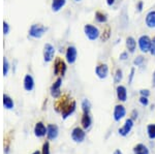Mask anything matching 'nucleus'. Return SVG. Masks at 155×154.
Masks as SVG:
<instances>
[{"label":"nucleus","mask_w":155,"mask_h":154,"mask_svg":"<svg viewBox=\"0 0 155 154\" xmlns=\"http://www.w3.org/2000/svg\"><path fill=\"white\" fill-rule=\"evenodd\" d=\"M55 56V48L51 44H46L44 47V60L46 62H51Z\"/></svg>","instance_id":"obj_9"},{"label":"nucleus","mask_w":155,"mask_h":154,"mask_svg":"<svg viewBox=\"0 0 155 154\" xmlns=\"http://www.w3.org/2000/svg\"><path fill=\"white\" fill-rule=\"evenodd\" d=\"M24 88L26 91H31L34 88V80L30 74H26L24 78Z\"/></svg>","instance_id":"obj_20"},{"label":"nucleus","mask_w":155,"mask_h":154,"mask_svg":"<svg viewBox=\"0 0 155 154\" xmlns=\"http://www.w3.org/2000/svg\"><path fill=\"white\" fill-rule=\"evenodd\" d=\"M41 154H50V144H49V142H46L44 145H42Z\"/></svg>","instance_id":"obj_31"},{"label":"nucleus","mask_w":155,"mask_h":154,"mask_svg":"<svg viewBox=\"0 0 155 154\" xmlns=\"http://www.w3.org/2000/svg\"><path fill=\"white\" fill-rule=\"evenodd\" d=\"M3 106L7 110H12V109L14 108V101H12V99L9 97L8 95H6V94L3 95Z\"/></svg>","instance_id":"obj_26"},{"label":"nucleus","mask_w":155,"mask_h":154,"mask_svg":"<svg viewBox=\"0 0 155 154\" xmlns=\"http://www.w3.org/2000/svg\"><path fill=\"white\" fill-rule=\"evenodd\" d=\"M152 82H153V86H155V71L153 73V78H152Z\"/></svg>","instance_id":"obj_42"},{"label":"nucleus","mask_w":155,"mask_h":154,"mask_svg":"<svg viewBox=\"0 0 155 154\" xmlns=\"http://www.w3.org/2000/svg\"><path fill=\"white\" fill-rule=\"evenodd\" d=\"M95 21L98 24H106L107 22V14H104V12H102L101 11H97L95 12Z\"/></svg>","instance_id":"obj_24"},{"label":"nucleus","mask_w":155,"mask_h":154,"mask_svg":"<svg viewBox=\"0 0 155 154\" xmlns=\"http://www.w3.org/2000/svg\"><path fill=\"white\" fill-rule=\"evenodd\" d=\"M66 3V0H53L52 1V11H59Z\"/></svg>","instance_id":"obj_23"},{"label":"nucleus","mask_w":155,"mask_h":154,"mask_svg":"<svg viewBox=\"0 0 155 154\" xmlns=\"http://www.w3.org/2000/svg\"><path fill=\"white\" fill-rule=\"evenodd\" d=\"M137 115H139V113H137V110H134V111H132L131 112V119H132V120H137Z\"/></svg>","instance_id":"obj_39"},{"label":"nucleus","mask_w":155,"mask_h":154,"mask_svg":"<svg viewBox=\"0 0 155 154\" xmlns=\"http://www.w3.org/2000/svg\"><path fill=\"white\" fill-rule=\"evenodd\" d=\"M69 103H71V101H69V99L66 95L62 96V97L58 100V103H56V111L57 112H62L63 111V109L65 108Z\"/></svg>","instance_id":"obj_21"},{"label":"nucleus","mask_w":155,"mask_h":154,"mask_svg":"<svg viewBox=\"0 0 155 154\" xmlns=\"http://www.w3.org/2000/svg\"><path fill=\"white\" fill-rule=\"evenodd\" d=\"M77 57H78V50L74 46H69L67 47L66 52H65V58L67 63L69 64H74L77 61Z\"/></svg>","instance_id":"obj_7"},{"label":"nucleus","mask_w":155,"mask_h":154,"mask_svg":"<svg viewBox=\"0 0 155 154\" xmlns=\"http://www.w3.org/2000/svg\"><path fill=\"white\" fill-rule=\"evenodd\" d=\"M126 115V109L125 106L121 103L119 105H116L114 108V113H113V117H114V120L116 122H119L120 120H122Z\"/></svg>","instance_id":"obj_6"},{"label":"nucleus","mask_w":155,"mask_h":154,"mask_svg":"<svg viewBox=\"0 0 155 154\" xmlns=\"http://www.w3.org/2000/svg\"><path fill=\"white\" fill-rule=\"evenodd\" d=\"M76 101L74 100H71V103L67 105L65 108L63 109V111L61 112V114H62V118L63 119H66V118H68L69 116L71 115L72 113H74V111H76Z\"/></svg>","instance_id":"obj_14"},{"label":"nucleus","mask_w":155,"mask_h":154,"mask_svg":"<svg viewBox=\"0 0 155 154\" xmlns=\"http://www.w3.org/2000/svg\"><path fill=\"white\" fill-rule=\"evenodd\" d=\"M134 154H150V151L146 145L137 144L134 147Z\"/></svg>","instance_id":"obj_22"},{"label":"nucleus","mask_w":155,"mask_h":154,"mask_svg":"<svg viewBox=\"0 0 155 154\" xmlns=\"http://www.w3.org/2000/svg\"><path fill=\"white\" fill-rule=\"evenodd\" d=\"M109 65L107 63L99 62L95 66V74L97 76V78H99L101 80H104V79H106L109 76Z\"/></svg>","instance_id":"obj_4"},{"label":"nucleus","mask_w":155,"mask_h":154,"mask_svg":"<svg viewBox=\"0 0 155 154\" xmlns=\"http://www.w3.org/2000/svg\"><path fill=\"white\" fill-rule=\"evenodd\" d=\"M145 62V57L140 55V56H137L136 58L134 59V66H142Z\"/></svg>","instance_id":"obj_29"},{"label":"nucleus","mask_w":155,"mask_h":154,"mask_svg":"<svg viewBox=\"0 0 155 154\" xmlns=\"http://www.w3.org/2000/svg\"><path fill=\"white\" fill-rule=\"evenodd\" d=\"M134 74H136V68L132 67V68L130 69V73H129V77H128V82H129V84H130L131 82H132V80H134Z\"/></svg>","instance_id":"obj_35"},{"label":"nucleus","mask_w":155,"mask_h":154,"mask_svg":"<svg viewBox=\"0 0 155 154\" xmlns=\"http://www.w3.org/2000/svg\"><path fill=\"white\" fill-rule=\"evenodd\" d=\"M81 124L84 129H89V128L91 127L92 118H91V116H90V113H83V116H82V119H81Z\"/></svg>","instance_id":"obj_18"},{"label":"nucleus","mask_w":155,"mask_h":154,"mask_svg":"<svg viewBox=\"0 0 155 154\" xmlns=\"http://www.w3.org/2000/svg\"><path fill=\"white\" fill-rule=\"evenodd\" d=\"M74 1H77V2H80V1H82V0H74Z\"/></svg>","instance_id":"obj_44"},{"label":"nucleus","mask_w":155,"mask_h":154,"mask_svg":"<svg viewBox=\"0 0 155 154\" xmlns=\"http://www.w3.org/2000/svg\"><path fill=\"white\" fill-rule=\"evenodd\" d=\"M47 136L49 140H55L58 136V126L55 124H49L47 126Z\"/></svg>","instance_id":"obj_16"},{"label":"nucleus","mask_w":155,"mask_h":154,"mask_svg":"<svg viewBox=\"0 0 155 154\" xmlns=\"http://www.w3.org/2000/svg\"><path fill=\"white\" fill-rule=\"evenodd\" d=\"M140 94H141V96H145V97H149L150 91L148 90V89H141V90H140Z\"/></svg>","instance_id":"obj_36"},{"label":"nucleus","mask_w":155,"mask_h":154,"mask_svg":"<svg viewBox=\"0 0 155 154\" xmlns=\"http://www.w3.org/2000/svg\"><path fill=\"white\" fill-rule=\"evenodd\" d=\"M125 46L127 52L130 54H134L137 51V41L134 36H127L125 39Z\"/></svg>","instance_id":"obj_15"},{"label":"nucleus","mask_w":155,"mask_h":154,"mask_svg":"<svg viewBox=\"0 0 155 154\" xmlns=\"http://www.w3.org/2000/svg\"><path fill=\"white\" fill-rule=\"evenodd\" d=\"M111 33H112L111 26L110 25H106L104 28L102 29V31L101 32V36H99V38H101L102 43H106V41H109L110 37H111Z\"/></svg>","instance_id":"obj_19"},{"label":"nucleus","mask_w":155,"mask_h":154,"mask_svg":"<svg viewBox=\"0 0 155 154\" xmlns=\"http://www.w3.org/2000/svg\"><path fill=\"white\" fill-rule=\"evenodd\" d=\"M106 1H107V6H113L115 4V2H116V0H106Z\"/></svg>","instance_id":"obj_40"},{"label":"nucleus","mask_w":155,"mask_h":154,"mask_svg":"<svg viewBox=\"0 0 155 154\" xmlns=\"http://www.w3.org/2000/svg\"><path fill=\"white\" fill-rule=\"evenodd\" d=\"M90 110H91V103L86 98L83 99V101H82V111H83V113H90Z\"/></svg>","instance_id":"obj_27"},{"label":"nucleus","mask_w":155,"mask_h":154,"mask_svg":"<svg viewBox=\"0 0 155 154\" xmlns=\"http://www.w3.org/2000/svg\"><path fill=\"white\" fill-rule=\"evenodd\" d=\"M32 154H41V152H39V151H35V152H33Z\"/></svg>","instance_id":"obj_43"},{"label":"nucleus","mask_w":155,"mask_h":154,"mask_svg":"<svg viewBox=\"0 0 155 154\" xmlns=\"http://www.w3.org/2000/svg\"><path fill=\"white\" fill-rule=\"evenodd\" d=\"M8 69H9V64L8 61H7L6 58H3V74L6 76L7 73H8Z\"/></svg>","instance_id":"obj_30"},{"label":"nucleus","mask_w":155,"mask_h":154,"mask_svg":"<svg viewBox=\"0 0 155 154\" xmlns=\"http://www.w3.org/2000/svg\"><path fill=\"white\" fill-rule=\"evenodd\" d=\"M9 32V25L6 23V22H4L3 23V33L4 34H7Z\"/></svg>","instance_id":"obj_38"},{"label":"nucleus","mask_w":155,"mask_h":154,"mask_svg":"<svg viewBox=\"0 0 155 154\" xmlns=\"http://www.w3.org/2000/svg\"><path fill=\"white\" fill-rule=\"evenodd\" d=\"M147 133L150 140H154L155 139V124H149L147 126Z\"/></svg>","instance_id":"obj_28"},{"label":"nucleus","mask_w":155,"mask_h":154,"mask_svg":"<svg viewBox=\"0 0 155 154\" xmlns=\"http://www.w3.org/2000/svg\"><path fill=\"white\" fill-rule=\"evenodd\" d=\"M84 33L87 38L91 41H96V39H98L99 36H101V30H99V28L97 26H95V25H92V24L85 25Z\"/></svg>","instance_id":"obj_1"},{"label":"nucleus","mask_w":155,"mask_h":154,"mask_svg":"<svg viewBox=\"0 0 155 154\" xmlns=\"http://www.w3.org/2000/svg\"><path fill=\"white\" fill-rule=\"evenodd\" d=\"M66 64L61 58H56L54 62V74L56 76L63 77L66 73Z\"/></svg>","instance_id":"obj_5"},{"label":"nucleus","mask_w":155,"mask_h":154,"mask_svg":"<svg viewBox=\"0 0 155 154\" xmlns=\"http://www.w3.org/2000/svg\"><path fill=\"white\" fill-rule=\"evenodd\" d=\"M127 58H128V52H127V51L122 52V53L120 54V56H119V59H120V60H122V61H125Z\"/></svg>","instance_id":"obj_37"},{"label":"nucleus","mask_w":155,"mask_h":154,"mask_svg":"<svg viewBox=\"0 0 155 154\" xmlns=\"http://www.w3.org/2000/svg\"><path fill=\"white\" fill-rule=\"evenodd\" d=\"M113 154H123V153H122V151H121V150L117 149V150H115V151H114V153H113Z\"/></svg>","instance_id":"obj_41"},{"label":"nucleus","mask_w":155,"mask_h":154,"mask_svg":"<svg viewBox=\"0 0 155 154\" xmlns=\"http://www.w3.org/2000/svg\"><path fill=\"white\" fill-rule=\"evenodd\" d=\"M34 135L37 138H41L47 135V127L45 126V124L42 122H37L34 127Z\"/></svg>","instance_id":"obj_17"},{"label":"nucleus","mask_w":155,"mask_h":154,"mask_svg":"<svg viewBox=\"0 0 155 154\" xmlns=\"http://www.w3.org/2000/svg\"><path fill=\"white\" fill-rule=\"evenodd\" d=\"M116 95L120 103H125L127 100V89L125 86L118 85L116 87Z\"/></svg>","instance_id":"obj_11"},{"label":"nucleus","mask_w":155,"mask_h":154,"mask_svg":"<svg viewBox=\"0 0 155 154\" xmlns=\"http://www.w3.org/2000/svg\"><path fill=\"white\" fill-rule=\"evenodd\" d=\"M145 24L149 29H155V9L147 12L145 17Z\"/></svg>","instance_id":"obj_13"},{"label":"nucleus","mask_w":155,"mask_h":154,"mask_svg":"<svg viewBox=\"0 0 155 154\" xmlns=\"http://www.w3.org/2000/svg\"><path fill=\"white\" fill-rule=\"evenodd\" d=\"M151 44H152V38L149 35H141L137 39V47H139L140 51L144 54H147L150 52L151 49Z\"/></svg>","instance_id":"obj_2"},{"label":"nucleus","mask_w":155,"mask_h":154,"mask_svg":"<svg viewBox=\"0 0 155 154\" xmlns=\"http://www.w3.org/2000/svg\"><path fill=\"white\" fill-rule=\"evenodd\" d=\"M132 127H134V120H132L131 118H128L125 120V122H124L123 126H122L121 128H119L118 133L120 136H128V133H130Z\"/></svg>","instance_id":"obj_10"},{"label":"nucleus","mask_w":155,"mask_h":154,"mask_svg":"<svg viewBox=\"0 0 155 154\" xmlns=\"http://www.w3.org/2000/svg\"><path fill=\"white\" fill-rule=\"evenodd\" d=\"M86 138V133L84 131L83 128L76 127L71 131V139L77 143H82Z\"/></svg>","instance_id":"obj_8"},{"label":"nucleus","mask_w":155,"mask_h":154,"mask_svg":"<svg viewBox=\"0 0 155 154\" xmlns=\"http://www.w3.org/2000/svg\"><path fill=\"white\" fill-rule=\"evenodd\" d=\"M139 101H140V103H141L142 106H148L149 105V99L148 97H145V96H141L139 99Z\"/></svg>","instance_id":"obj_32"},{"label":"nucleus","mask_w":155,"mask_h":154,"mask_svg":"<svg viewBox=\"0 0 155 154\" xmlns=\"http://www.w3.org/2000/svg\"><path fill=\"white\" fill-rule=\"evenodd\" d=\"M122 79H123V70H122L121 68H117L114 74V83L119 85V84L121 83Z\"/></svg>","instance_id":"obj_25"},{"label":"nucleus","mask_w":155,"mask_h":154,"mask_svg":"<svg viewBox=\"0 0 155 154\" xmlns=\"http://www.w3.org/2000/svg\"><path fill=\"white\" fill-rule=\"evenodd\" d=\"M62 85V79L58 78L56 81L54 82V84L51 87V95L53 96L54 98H58L60 95H61V91H60V88H61Z\"/></svg>","instance_id":"obj_12"},{"label":"nucleus","mask_w":155,"mask_h":154,"mask_svg":"<svg viewBox=\"0 0 155 154\" xmlns=\"http://www.w3.org/2000/svg\"><path fill=\"white\" fill-rule=\"evenodd\" d=\"M48 30L47 27H45L41 24H33L31 25L29 29V35L33 38H41L45 33Z\"/></svg>","instance_id":"obj_3"},{"label":"nucleus","mask_w":155,"mask_h":154,"mask_svg":"<svg viewBox=\"0 0 155 154\" xmlns=\"http://www.w3.org/2000/svg\"><path fill=\"white\" fill-rule=\"evenodd\" d=\"M143 8H144V2L142 0L137 2V11L139 12H142L143 11Z\"/></svg>","instance_id":"obj_33"},{"label":"nucleus","mask_w":155,"mask_h":154,"mask_svg":"<svg viewBox=\"0 0 155 154\" xmlns=\"http://www.w3.org/2000/svg\"><path fill=\"white\" fill-rule=\"evenodd\" d=\"M150 54L152 56H155V36H153L152 38V44H151V49H150Z\"/></svg>","instance_id":"obj_34"}]
</instances>
